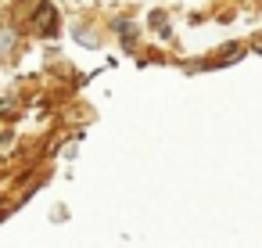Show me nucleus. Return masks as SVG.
Masks as SVG:
<instances>
[{"label":"nucleus","instance_id":"f257e3e1","mask_svg":"<svg viewBox=\"0 0 262 248\" xmlns=\"http://www.w3.org/2000/svg\"><path fill=\"white\" fill-rule=\"evenodd\" d=\"M11 47H15V29L4 26V29H0V54H8Z\"/></svg>","mask_w":262,"mask_h":248}]
</instances>
